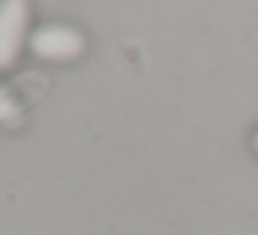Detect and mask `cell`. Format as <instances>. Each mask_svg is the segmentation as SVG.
<instances>
[{"mask_svg": "<svg viewBox=\"0 0 258 235\" xmlns=\"http://www.w3.org/2000/svg\"><path fill=\"white\" fill-rule=\"evenodd\" d=\"M252 147H255V152H258V133H255V139H252Z\"/></svg>", "mask_w": 258, "mask_h": 235, "instance_id": "4", "label": "cell"}, {"mask_svg": "<svg viewBox=\"0 0 258 235\" xmlns=\"http://www.w3.org/2000/svg\"><path fill=\"white\" fill-rule=\"evenodd\" d=\"M20 116V102L17 97L12 94V91L6 89V86L0 83V125H6L12 122V119Z\"/></svg>", "mask_w": 258, "mask_h": 235, "instance_id": "3", "label": "cell"}, {"mask_svg": "<svg viewBox=\"0 0 258 235\" xmlns=\"http://www.w3.org/2000/svg\"><path fill=\"white\" fill-rule=\"evenodd\" d=\"M28 47L34 56L45 58V61H73L84 53L86 39L81 31L70 28L61 23H47L31 34Z\"/></svg>", "mask_w": 258, "mask_h": 235, "instance_id": "1", "label": "cell"}, {"mask_svg": "<svg viewBox=\"0 0 258 235\" xmlns=\"http://www.w3.org/2000/svg\"><path fill=\"white\" fill-rule=\"evenodd\" d=\"M28 0H0V69H9L20 58L28 36Z\"/></svg>", "mask_w": 258, "mask_h": 235, "instance_id": "2", "label": "cell"}]
</instances>
